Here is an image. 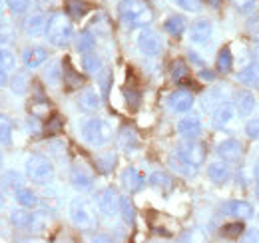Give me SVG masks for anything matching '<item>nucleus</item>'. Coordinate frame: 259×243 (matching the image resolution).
<instances>
[{"label":"nucleus","instance_id":"nucleus-1","mask_svg":"<svg viewBox=\"0 0 259 243\" xmlns=\"http://www.w3.org/2000/svg\"><path fill=\"white\" fill-rule=\"evenodd\" d=\"M120 18L132 28L150 26L154 20V10L146 0H122L118 4Z\"/></svg>","mask_w":259,"mask_h":243},{"label":"nucleus","instance_id":"nucleus-24","mask_svg":"<svg viewBox=\"0 0 259 243\" xmlns=\"http://www.w3.org/2000/svg\"><path fill=\"white\" fill-rule=\"evenodd\" d=\"M163 28L167 34H171V36H182L186 28H188V22H186V18L184 16H169L167 20H165V24H163Z\"/></svg>","mask_w":259,"mask_h":243},{"label":"nucleus","instance_id":"nucleus-50","mask_svg":"<svg viewBox=\"0 0 259 243\" xmlns=\"http://www.w3.org/2000/svg\"><path fill=\"white\" fill-rule=\"evenodd\" d=\"M6 84V70L0 66V86H4Z\"/></svg>","mask_w":259,"mask_h":243},{"label":"nucleus","instance_id":"nucleus-32","mask_svg":"<svg viewBox=\"0 0 259 243\" xmlns=\"http://www.w3.org/2000/svg\"><path fill=\"white\" fill-rule=\"evenodd\" d=\"M94 44H96V40H94V36H92L90 30H84L78 36V50H80L82 54L92 52V50H94Z\"/></svg>","mask_w":259,"mask_h":243},{"label":"nucleus","instance_id":"nucleus-16","mask_svg":"<svg viewBox=\"0 0 259 243\" xmlns=\"http://www.w3.org/2000/svg\"><path fill=\"white\" fill-rule=\"evenodd\" d=\"M237 80L241 84H245L247 88H257L259 86V66L255 62L247 64L243 70L237 72Z\"/></svg>","mask_w":259,"mask_h":243},{"label":"nucleus","instance_id":"nucleus-44","mask_svg":"<svg viewBox=\"0 0 259 243\" xmlns=\"http://www.w3.org/2000/svg\"><path fill=\"white\" fill-rule=\"evenodd\" d=\"M245 134L251 140H259V118H253L245 124Z\"/></svg>","mask_w":259,"mask_h":243},{"label":"nucleus","instance_id":"nucleus-26","mask_svg":"<svg viewBox=\"0 0 259 243\" xmlns=\"http://www.w3.org/2000/svg\"><path fill=\"white\" fill-rule=\"evenodd\" d=\"M14 197H16V201H18L22 208H34V206L38 204L36 195H34L26 185H24V187H20V189H16V191H14Z\"/></svg>","mask_w":259,"mask_h":243},{"label":"nucleus","instance_id":"nucleus-15","mask_svg":"<svg viewBox=\"0 0 259 243\" xmlns=\"http://www.w3.org/2000/svg\"><path fill=\"white\" fill-rule=\"evenodd\" d=\"M178 132L184 138L194 140V138H197L201 134V120L197 116H188V118H184V120L178 124Z\"/></svg>","mask_w":259,"mask_h":243},{"label":"nucleus","instance_id":"nucleus-38","mask_svg":"<svg viewBox=\"0 0 259 243\" xmlns=\"http://www.w3.org/2000/svg\"><path fill=\"white\" fill-rule=\"evenodd\" d=\"M30 110H32L34 116L44 118V116H48V114H50V104H48L44 98H40V100H34L32 106H30Z\"/></svg>","mask_w":259,"mask_h":243},{"label":"nucleus","instance_id":"nucleus-49","mask_svg":"<svg viewBox=\"0 0 259 243\" xmlns=\"http://www.w3.org/2000/svg\"><path fill=\"white\" fill-rule=\"evenodd\" d=\"M199 78L205 80V82H211L215 76H213V72H209V70H201V72H199Z\"/></svg>","mask_w":259,"mask_h":243},{"label":"nucleus","instance_id":"nucleus-54","mask_svg":"<svg viewBox=\"0 0 259 243\" xmlns=\"http://www.w3.org/2000/svg\"><path fill=\"white\" fill-rule=\"evenodd\" d=\"M2 204H4V193L0 191V208H2Z\"/></svg>","mask_w":259,"mask_h":243},{"label":"nucleus","instance_id":"nucleus-25","mask_svg":"<svg viewBox=\"0 0 259 243\" xmlns=\"http://www.w3.org/2000/svg\"><path fill=\"white\" fill-rule=\"evenodd\" d=\"M231 68H233V54H231L229 46H224L218 54V70L222 74H227V72H231Z\"/></svg>","mask_w":259,"mask_h":243},{"label":"nucleus","instance_id":"nucleus-35","mask_svg":"<svg viewBox=\"0 0 259 243\" xmlns=\"http://www.w3.org/2000/svg\"><path fill=\"white\" fill-rule=\"evenodd\" d=\"M12 223L16 227H30L32 225V215L24 210H16L12 212Z\"/></svg>","mask_w":259,"mask_h":243},{"label":"nucleus","instance_id":"nucleus-17","mask_svg":"<svg viewBox=\"0 0 259 243\" xmlns=\"http://www.w3.org/2000/svg\"><path fill=\"white\" fill-rule=\"evenodd\" d=\"M46 26H48V20H46V16L44 14H32L28 20H26V24H24V30L28 36H42V34H46Z\"/></svg>","mask_w":259,"mask_h":243},{"label":"nucleus","instance_id":"nucleus-47","mask_svg":"<svg viewBox=\"0 0 259 243\" xmlns=\"http://www.w3.org/2000/svg\"><path fill=\"white\" fill-rule=\"evenodd\" d=\"M253 178H255V197L259 199V159L253 166Z\"/></svg>","mask_w":259,"mask_h":243},{"label":"nucleus","instance_id":"nucleus-6","mask_svg":"<svg viewBox=\"0 0 259 243\" xmlns=\"http://www.w3.org/2000/svg\"><path fill=\"white\" fill-rule=\"evenodd\" d=\"M176 157L182 159L184 164L192 166V168H199L205 159V148L199 142H184V144L178 146Z\"/></svg>","mask_w":259,"mask_h":243},{"label":"nucleus","instance_id":"nucleus-34","mask_svg":"<svg viewBox=\"0 0 259 243\" xmlns=\"http://www.w3.org/2000/svg\"><path fill=\"white\" fill-rule=\"evenodd\" d=\"M224 237L227 239H233V237H239L241 233H243V223L241 221H233V223H227L222 227V231H220Z\"/></svg>","mask_w":259,"mask_h":243},{"label":"nucleus","instance_id":"nucleus-7","mask_svg":"<svg viewBox=\"0 0 259 243\" xmlns=\"http://www.w3.org/2000/svg\"><path fill=\"white\" fill-rule=\"evenodd\" d=\"M162 38L160 34L154 30H142L138 36V48L146 54V56H158L162 52Z\"/></svg>","mask_w":259,"mask_h":243},{"label":"nucleus","instance_id":"nucleus-23","mask_svg":"<svg viewBox=\"0 0 259 243\" xmlns=\"http://www.w3.org/2000/svg\"><path fill=\"white\" fill-rule=\"evenodd\" d=\"M66 6V14L68 16H72V18H82V16H86L88 12H90V4L88 2H84V0H66L64 2Z\"/></svg>","mask_w":259,"mask_h":243},{"label":"nucleus","instance_id":"nucleus-19","mask_svg":"<svg viewBox=\"0 0 259 243\" xmlns=\"http://www.w3.org/2000/svg\"><path fill=\"white\" fill-rule=\"evenodd\" d=\"M207 176L213 183H226L229 180V168L226 161H211L207 166Z\"/></svg>","mask_w":259,"mask_h":243},{"label":"nucleus","instance_id":"nucleus-56","mask_svg":"<svg viewBox=\"0 0 259 243\" xmlns=\"http://www.w3.org/2000/svg\"><path fill=\"white\" fill-rule=\"evenodd\" d=\"M0 157H2V155H0Z\"/></svg>","mask_w":259,"mask_h":243},{"label":"nucleus","instance_id":"nucleus-9","mask_svg":"<svg viewBox=\"0 0 259 243\" xmlns=\"http://www.w3.org/2000/svg\"><path fill=\"white\" fill-rule=\"evenodd\" d=\"M235 104H231V102H220L218 106H215V110H213V114H211V124H213V128H226L227 124H231V122L235 120Z\"/></svg>","mask_w":259,"mask_h":243},{"label":"nucleus","instance_id":"nucleus-12","mask_svg":"<svg viewBox=\"0 0 259 243\" xmlns=\"http://www.w3.org/2000/svg\"><path fill=\"white\" fill-rule=\"evenodd\" d=\"M167 104H169V108H171L174 112H178V114L190 112L192 106H194V96H192V92H188V90H178L169 96Z\"/></svg>","mask_w":259,"mask_h":243},{"label":"nucleus","instance_id":"nucleus-51","mask_svg":"<svg viewBox=\"0 0 259 243\" xmlns=\"http://www.w3.org/2000/svg\"><path fill=\"white\" fill-rule=\"evenodd\" d=\"M190 58H192V62H194V64H197V66H201V64H203V62H201V58H199L197 54H194V52H190Z\"/></svg>","mask_w":259,"mask_h":243},{"label":"nucleus","instance_id":"nucleus-55","mask_svg":"<svg viewBox=\"0 0 259 243\" xmlns=\"http://www.w3.org/2000/svg\"><path fill=\"white\" fill-rule=\"evenodd\" d=\"M0 22H2V16H0Z\"/></svg>","mask_w":259,"mask_h":243},{"label":"nucleus","instance_id":"nucleus-11","mask_svg":"<svg viewBox=\"0 0 259 243\" xmlns=\"http://www.w3.org/2000/svg\"><path fill=\"white\" fill-rule=\"evenodd\" d=\"M218 155L227 164H237L243 155V146L237 140H226L218 146Z\"/></svg>","mask_w":259,"mask_h":243},{"label":"nucleus","instance_id":"nucleus-29","mask_svg":"<svg viewBox=\"0 0 259 243\" xmlns=\"http://www.w3.org/2000/svg\"><path fill=\"white\" fill-rule=\"evenodd\" d=\"M136 146H138V136H136V132L130 130V128H124V130L120 132V148H124V150H134Z\"/></svg>","mask_w":259,"mask_h":243},{"label":"nucleus","instance_id":"nucleus-36","mask_svg":"<svg viewBox=\"0 0 259 243\" xmlns=\"http://www.w3.org/2000/svg\"><path fill=\"white\" fill-rule=\"evenodd\" d=\"M82 64H84V70L90 72V74H94V72H98V70L102 68V60H100L98 56H94L92 52H86V54H84Z\"/></svg>","mask_w":259,"mask_h":243},{"label":"nucleus","instance_id":"nucleus-27","mask_svg":"<svg viewBox=\"0 0 259 243\" xmlns=\"http://www.w3.org/2000/svg\"><path fill=\"white\" fill-rule=\"evenodd\" d=\"M2 183H4V185H6V189H10V191H16V189L24 187V180H22V176H20V174H16V172H6V174L2 176Z\"/></svg>","mask_w":259,"mask_h":243},{"label":"nucleus","instance_id":"nucleus-41","mask_svg":"<svg viewBox=\"0 0 259 243\" xmlns=\"http://www.w3.org/2000/svg\"><path fill=\"white\" fill-rule=\"evenodd\" d=\"M176 6H180L182 10H186V12H197L199 10V0H171Z\"/></svg>","mask_w":259,"mask_h":243},{"label":"nucleus","instance_id":"nucleus-33","mask_svg":"<svg viewBox=\"0 0 259 243\" xmlns=\"http://www.w3.org/2000/svg\"><path fill=\"white\" fill-rule=\"evenodd\" d=\"M0 66H2L4 70H14V68H16V56H14V52H12L10 48H6V46H0Z\"/></svg>","mask_w":259,"mask_h":243},{"label":"nucleus","instance_id":"nucleus-46","mask_svg":"<svg viewBox=\"0 0 259 243\" xmlns=\"http://www.w3.org/2000/svg\"><path fill=\"white\" fill-rule=\"evenodd\" d=\"M247 32H249V36H251V38L259 40V16L257 18H253V20L247 24Z\"/></svg>","mask_w":259,"mask_h":243},{"label":"nucleus","instance_id":"nucleus-43","mask_svg":"<svg viewBox=\"0 0 259 243\" xmlns=\"http://www.w3.org/2000/svg\"><path fill=\"white\" fill-rule=\"evenodd\" d=\"M4 2L12 12H26V8L30 6V0H4Z\"/></svg>","mask_w":259,"mask_h":243},{"label":"nucleus","instance_id":"nucleus-48","mask_svg":"<svg viewBox=\"0 0 259 243\" xmlns=\"http://www.w3.org/2000/svg\"><path fill=\"white\" fill-rule=\"evenodd\" d=\"M150 182H152V183H162V185H165V183H169V180H167L163 174H154Z\"/></svg>","mask_w":259,"mask_h":243},{"label":"nucleus","instance_id":"nucleus-5","mask_svg":"<svg viewBox=\"0 0 259 243\" xmlns=\"http://www.w3.org/2000/svg\"><path fill=\"white\" fill-rule=\"evenodd\" d=\"M70 217L78 227H84V229H88L96 223V215H94L90 201H86L82 197H78L70 204Z\"/></svg>","mask_w":259,"mask_h":243},{"label":"nucleus","instance_id":"nucleus-45","mask_svg":"<svg viewBox=\"0 0 259 243\" xmlns=\"http://www.w3.org/2000/svg\"><path fill=\"white\" fill-rule=\"evenodd\" d=\"M231 4L239 10V12H249L255 6V0H231Z\"/></svg>","mask_w":259,"mask_h":243},{"label":"nucleus","instance_id":"nucleus-42","mask_svg":"<svg viewBox=\"0 0 259 243\" xmlns=\"http://www.w3.org/2000/svg\"><path fill=\"white\" fill-rule=\"evenodd\" d=\"M124 96H126V100H128L130 108H132V110H136V106L140 104V98H142V96H140V92L136 90V88H134V90H132V88H124Z\"/></svg>","mask_w":259,"mask_h":243},{"label":"nucleus","instance_id":"nucleus-21","mask_svg":"<svg viewBox=\"0 0 259 243\" xmlns=\"http://www.w3.org/2000/svg\"><path fill=\"white\" fill-rule=\"evenodd\" d=\"M122 183H124V187H126L128 191H138V189H142V185H144V178H142V174H140L138 170L128 168V170L122 172Z\"/></svg>","mask_w":259,"mask_h":243},{"label":"nucleus","instance_id":"nucleus-22","mask_svg":"<svg viewBox=\"0 0 259 243\" xmlns=\"http://www.w3.org/2000/svg\"><path fill=\"white\" fill-rule=\"evenodd\" d=\"M78 106L84 112H94L100 108V96L94 90H84L78 96Z\"/></svg>","mask_w":259,"mask_h":243},{"label":"nucleus","instance_id":"nucleus-13","mask_svg":"<svg viewBox=\"0 0 259 243\" xmlns=\"http://www.w3.org/2000/svg\"><path fill=\"white\" fill-rule=\"evenodd\" d=\"M211 22L209 20H205V18H197L194 24H192V28H190V38H192V42L194 44H205L209 38H211Z\"/></svg>","mask_w":259,"mask_h":243},{"label":"nucleus","instance_id":"nucleus-18","mask_svg":"<svg viewBox=\"0 0 259 243\" xmlns=\"http://www.w3.org/2000/svg\"><path fill=\"white\" fill-rule=\"evenodd\" d=\"M64 80H66V86L70 90H78V88H82L86 84V78L74 70V66L70 64L68 58L64 60Z\"/></svg>","mask_w":259,"mask_h":243},{"label":"nucleus","instance_id":"nucleus-40","mask_svg":"<svg viewBox=\"0 0 259 243\" xmlns=\"http://www.w3.org/2000/svg\"><path fill=\"white\" fill-rule=\"evenodd\" d=\"M98 166L102 168L104 174H110V172L114 170V166H116V155H114V153H104V155L98 159Z\"/></svg>","mask_w":259,"mask_h":243},{"label":"nucleus","instance_id":"nucleus-30","mask_svg":"<svg viewBox=\"0 0 259 243\" xmlns=\"http://www.w3.org/2000/svg\"><path fill=\"white\" fill-rule=\"evenodd\" d=\"M188 76H190L188 64L184 60H174V64H171V78H174L176 82H186Z\"/></svg>","mask_w":259,"mask_h":243},{"label":"nucleus","instance_id":"nucleus-28","mask_svg":"<svg viewBox=\"0 0 259 243\" xmlns=\"http://www.w3.org/2000/svg\"><path fill=\"white\" fill-rule=\"evenodd\" d=\"M72 183H74L78 189H90V185H92V178H90L84 170L76 168V170L72 172Z\"/></svg>","mask_w":259,"mask_h":243},{"label":"nucleus","instance_id":"nucleus-10","mask_svg":"<svg viewBox=\"0 0 259 243\" xmlns=\"http://www.w3.org/2000/svg\"><path fill=\"white\" fill-rule=\"evenodd\" d=\"M222 213L237 217V219H251L253 217V206L243 199H231L222 206Z\"/></svg>","mask_w":259,"mask_h":243},{"label":"nucleus","instance_id":"nucleus-3","mask_svg":"<svg viewBox=\"0 0 259 243\" xmlns=\"http://www.w3.org/2000/svg\"><path fill=\"white\" fill-rule=\"evenodd\" d=\"M82 138L92 146H104L112 140V126L100 118H90L82 124Z\"/></svg>","mask_w":259,"mask_h":243},{"label":"nucleus","instance_id":"nucleus-53","mask_svg":"<svg viewBox=\"0 0 259 243\" xmlns=\"http://www.w3.org/2000/svg\"><path fill=\"white\" fill-rule=\"evenodd\" d=\"M207 4H211L213 8H218V6H222V0H205Z\"/></svg>","mask_w":259,"mask_h":243},{"label":"nucleus","instance_id":"nucleus-8","mask_svg":"<svg viewBox=\"0 0 259 243\" xmlns=\"http://www.w3.org/2000/svg\"><path fill=\"white\" fill-rule=\"evenodd\" d=\"M96 204L98 208H100V212L104 213V215H116L118 210H120V195L112 189V187H106V189H102L100 193L96 195Z\"/></svg>","mask_w":259,"mask_h":243},{"label":"nucleus","instance_id":"nucleus-2","mask_svg":"<svg viewBox=\"0 0 259 243\" xmlns=\"http://www.w3.org/2000/svg\"><path fill=\"white\" fill-rule=\"evenodd\" d=\"M46 36L50 40V44L54 46H66L70 44L72 36H74V28L72 22L64 12H56L48 18V26H46Z\"/></svg>","mask_w":259,"mask_h":243},{"label":"nucleus","instance_id":"nucleus-4","mask_svg":"<svg viewBox=\"0 0 259 243\" xmlns=\"http://www.w3.org/2000/svg\"><path fill=\"white\" fill-rule=\"evenodd\" d=\"M26 174L36 183H46L54 178V166L44 155H30L26 161Z\"/></svg>","mask_w":259,"mask_h":243},{"label":"nucleus","instance_id":"nucleus-14","mask_svg":"<svg viewBox=\"0 0 259 243\" xmlns=\"http://www.w3.org/2000/svg\"><path fill=\"white\" fill-rule=\"evenodd\" d=\"M257 106V100L253 96V92L249 90H241L235 94V108L241 116H249Z\"/></svg>","mask_w":259,"mask_h":243},{"label":"nucleus","instance_id":"nucleus-31","mask_svg":"<svg viewBox=\"0 0 259 243\" xmlns=\"http://www.w3.org/2000/svg\"><path fill=\"white\" fill-rule=\"evenodd\" d=\"M0 144H12V122L0 114Z\"/></svg>","mask_w":259,"mask_h":243},{"label":"nucleus","instance_id":"nucleus-39","mask_svg":"<svg viewBox=\"0 0 259 243\" xmlns=\"http://www.w3.org/2000/svg\"><path fill=\"white\" fill-rule=\"evenodd\" d=\"M120 212L124 215V219H126V223H134V206H132V201H130L128 197H120Z\"/></svg>","mask_w":259,"mask_h":243},{"label":"nucleus","instance_id":"nucleus-52","mask_svg":"<svg viewBox=\"0 0 259 243\" xmlns=\"http://www.w3.org/2000/svg\"><path fill=\"white\" fill-rule=\"evenodd\" d=\"M245 239H253V241H259V231H249V237H245Z\"/></svg>","mask_w":259,"mask_h":243},{"label":"nucleus","instance_id":"nucleus-37","mask_svg":"<svg viewBox=\"0 0 259 243\" xmlns=\"http://www.w3.org/2000/svg\"><path fill=\"white\" fill-rule=\"evenodd\" d=\"M62 124H64V122H62L60 116H56V114L50 116V120L44 124V134H46V136H54V134H58V132L62 130Z\"/></svg>","mask_w":259,"mask_h":243},{"label":"nucleus","instance_id":"nucleus-20","mask_svg":"<svg viewBox=\"0 0 259 243\" xmlns=\"http://www.w3.org/2000/svg\"><path fill=\"white\" fill-rule=\"evenodd\" d=\"M48 58V52L44 50V48H28V50H24V54H22V60L24 64L28 66V68H38V66H42L44 62Z\"/></svg>","mask_w":259,"mask_h":243}]
</instances>
